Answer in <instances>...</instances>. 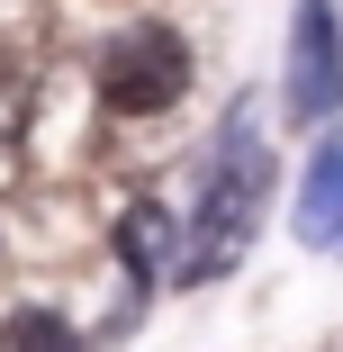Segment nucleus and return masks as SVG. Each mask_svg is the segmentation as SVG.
<instances>
[{
    "label": "nucleus",
    "instance_id": "f257e3e1",
    "mask_svg": "<svg viewBox=\"0 0 343 352\" xmlns=\"http://www.w3.org/2000/svg\"><path fill=\"white\" fill-rule=\"evenodd\" d=\"M262 199H271V154H262V126L235 109V118H226V135H217V154H208V199H199V217H190L181 280H217V271L253 244Z\"/></svg>",
    "mask_w": 343,
    "mask_h": 352
},
{
    "label": "nucleus",
    "instance_id": "f03ea898",
    "mask_svg": "<svg viewBox=\"0 0 343 352\" xmlns=\"http://www.w3.org/2000/svg\"><path fill=\"white\" fill-rule=\"evenodd\" d=\"M181 91H190V45L163 19H135L109 36V54H100V109L109 118H154Z\"/></svg>",
    "mask_w": 343,
    "mask_h": 352
},
{
    "label": "nucleus",
    "instance_id": "7ed1b4c3",
    "mask_svg": "<svg viewBox=\"0 0 343 352\" xmlns=\"http://www.w3.org/2000/svg\"><path fill=\"white\" fill-rule=\"evenodd\" d=\"M334 100H343V28H334L325 0H298V19H289V118L316 126V118H334Z\"/></svg>",
    "mask_w": 343,
    "mask_h": 352
},
{
    "label": "nucleus",
    "instance_id": "20e7f679",
    "mask_svg": "<svg viewBox=\"0 0 343 352\" xmlns=\"http://www.w3.org/2000/svg\"><path fill=\"white\" fill-rule=\"evenodd\" d=\"M181 253H190V226L172 217L163 199H126L118 217V262L135 289H163V280H181Z\"/></svg>",
    "mask_w": 343,
    "mask_h": 352
},
{
    "label": "nucleus",
    "instance_id": "39448f33",
    "mask_svg": "<svg viewBox=\"0 0 343 352\" xmlns=\"http://www.w3.org/2000/svg\"><path fill=\"white\" fill-rule=\"evenodd\" d=\"M298 235L307 253H343V145H325L307 163V190H298Z\"/></svg>",
    "mask_w": 343,
    "mask_h": 352
},
{
    "label": "nucleus",
    "instance_id": "423d86ee",
    "mask_svg": "<svg viewBox=\"0 0 343 352\" xmlns=\"http://www.w3.org/2000/svg\"><path fill=\"white\" fill-rule=\"evenodd\" d=\"M0 352H82V343H73V325H63L54 307H27V316H10Z\"/></svg>",
    "mask_w": 343,
    "mask_h": 352
},
{
    "label": "nucleus",
    "instance_id": "0eeeda50",
    "mask_svg": "<svg viewBox=\"0 0 343 352\" xmlns=\"http://www.w3.org/2000/svg\"><path fill=\"white\" fill-rule=\"evenodd\" d=\"M19 135H27V73L0 54V154H10Z\"/></svg>",
    "mask_w": 343,
    "mask_h": 352
}]
</instances>
